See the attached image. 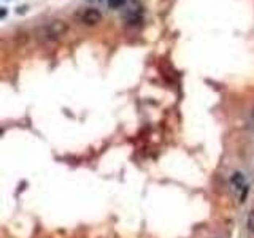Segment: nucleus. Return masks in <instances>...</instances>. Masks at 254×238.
Instances as JSON below:
<instances>
[{
  "mask_svg": "<svg viewBox=\"0 0 254 238\" xmlns=\"http://www.w3.org/2000/svg\"><path fill=\"white\" fill-rule=\"evenodd\" d=\"M68 32V24L62 19H54L45 24L37 30V37L42 42H58L62 37H65Z\"/></svg>",
  "mask_w": 254,
  "mask_h": 238,
  "instance_id": "nucleus-1",
  "label": "nucleus"
},
{
  "mask_svg": "<svg viewBox=\"0 0 254 238\" xmlns=\"http://www.w3.org/2000/svg\"><path fill=\"white\" fill-rule=\"evenodd\" d=\"M230 186L235 190L238 203H243L246 195H248V181H246L245 175L242 172H235L232 177H230Z\"/></svg>",
  "mask_w": 254,
  "mask_h": 238,
  "instance_id": "nucleus-2",
  "label": "nucleus"
},
{
  "mask_svg": "<svg viewBox=\"0 0 254 238\" xmlns=\"http://www.w3.org/2000/svg\"><path fill=\"white\" fill-rule=\"evenodd\" d=\"M81 21L86 26H97L102 21V14L99 10H95V8H87V10L81 13Z\"/></svg>",
  "mask_w": 254,
  "mask_h": 238,
  "instance_id": "nucleus-3",
  "label": "nucleus"
},
{
  "mask_svg": "<svg viewBox=\"0 0 254 238\" xmlns=\"http://www.w3.org/2000/svg\"><path fill=\"white\" fill-rule=\"evenodd\" d=\"M246 229L251 235H254V210H251L248 218H246Z\"/></svg>",
  "mask_w": 254,
  "mask_h": 238,
  "instance_id": "nucleus-4",
  "label": "nucleus"
},
{
  "mask_svg": "<svg viewBox=\"0 0 254 238\" xmlns=\"http://www.w3.org/2000/svg\"><path fill=\"white\" fill-rule=\"evenodd\" d=\"M123 3H124V0H108V6L110 8H119V6H123Z\"/></svg>",
  "mask_w": 254,
  "mask_h": 238,
  "instance_id": "nucleus-5",
  "label": "nucleus"
},
{
  "mask_svg": "<svg viewBox=\"0 0 254 238\" xmlns=\"http://www.w3.org/2000/svg\"><path fill=\"white\" fill-rule=\"evenodd\" d=\"M253 116H254V107H253Z\"/></svg>",
  "mask_w": 254,
  "mask_h": 238,
  "instance_id": "nucleus-6",
  "label": "nucleus"
}]
</instances>
